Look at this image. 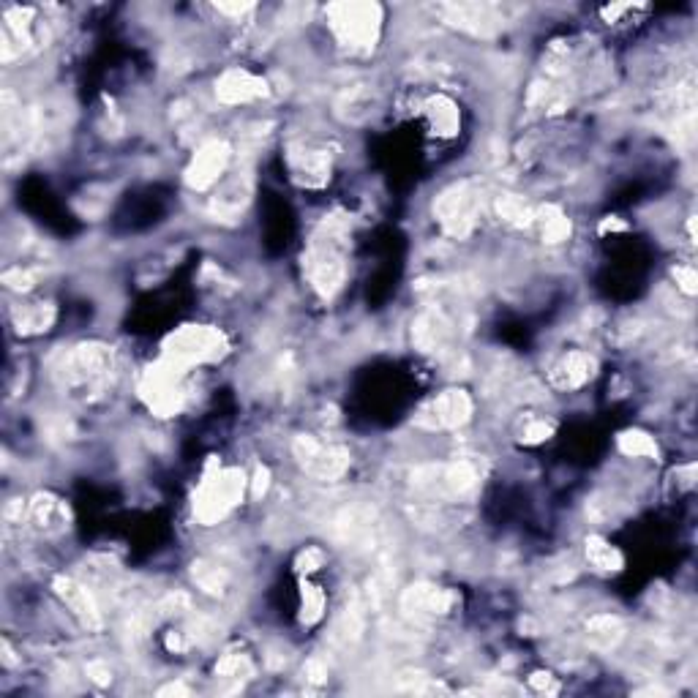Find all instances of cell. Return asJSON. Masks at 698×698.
<instances>
[{"label": "cell", "instance_id": "cell-1", "mask_svg": "<svg viewBox=\"0 0 698 698\" xmlns=\"http://www.w3.org/2000/svg\"><path fill=\"white\" fill-rule=\"evenodd\" d=\"M115 374V352L101 341H82L63 352V358L55 366V377L69 393L82 396H101L110 388Z\"/></svg>", "mask_w": 698, "mask_h": 698}, {"label": "cell", "instance_id": "cell-2", "mask_svg": "<svg viewBox=\"0 0 698 698\" xmlns=\"http://www.w3.org/2000/svg\"><path fill=\"white\" fill-rule=\"evenodd\" d=\"M246 491H249V475L243 469L221 467L213 461L191 497L194 519L200 521L202 527H216L238 508Z\"/></svg>", "mask_w": 698, "mask_h": 698}, {"label": "cell", "instance_id": "cell-3", "mask_svg": "<svg viewBox=\"0 0 698 698\" xmlns=\"http://www.w3.org/2000/svg\"><path fill=\"white\" fill-rule=\"evenodd\" d=\"M306 279L311 290L322 298H333L347 281V246H344V224L336 219L325 221L320 232L311 238L306 251Z\"/></svg>", "mask_w": 698, "mask_h": 698}, {"label": "cell", "instance_id": "cell-4", "mask_svg": "<svg viewBox=\"0 0 698 698\" xmlns=\"http://www.w3.org/2000/svg\"><path fill=\"white\" fill-rule=\"evenodd\" d=\"M325 17L330 33L349 52L366 55L382 36V9L377 3H330Z\"/></svg>", "mask_w": 698, "mask_h": 698}, {"label": "cell", "instance_id": "cell-5", "mask_svg": "<svg viewBox=\"0 0 698 698\" xmlns=\"http://www.w3.org/2000/svg\"><path fill=\"white\" fill-rule=\"evenodd\" d=\"M230 352V341L224 336V330L216 325H180L164 339L161 355L175 360L183 369H197L205 363H216Z\"/></svg>", "mask_w": 698, "mask_h": 698}, {"label": "cell", "instance_id": "cell-6", "mask_svg": "<svg viewBox=\"0 0 698 698\" xmlns=\"http://www.w3.org/2000/svg\"><path fill=\"white\" fill-rule=\"evenodd\" d=\"M186 374H189V369H183L164 355L142 371L137 393L156 418H172L183 409V404H186V388H183Z\"/></svg>", "mask_w": 698, "mask_h": 698}, {"label": "cell", "instance_id": "cell-7", "mask_svg": "<svg viewBox=\"0 0 698 698\" xmlns=\"http://www.w3.org/2000/svg\"><path fill=\"white\" fill-rule=\"evenodd\" d=\"M480 472L469 461H445V464H426L412 472V486L431 499H459L475 491Z\"/></svg>", "mask_w": 698, "mask_h": 698}, {"label": "cell", "instance_id": "cell-8", "mask_svg": "<svg viewBox=\"0 0 698 698\" xmlns=\"http://www.w3.org/2000/svg\"><path fill=\"white\" fill-rule=\"evenodd\" d=\"M434 216H437L442 232L453 240H467L478 230L480 219V194L469 183H453L445 191H439L434 200Z\"/></svg>", "mask_w": 698, "mask_h": 698}, {"label": "cell", "instance_id": "cell-9", "mask_svg": "<svg viewBox=\"0 0 698 698\" xmlns=\"http://www.w3.org/2000/svg\"><path fill=\"white\" fill-rule=\"evenodd\" d=\"M292 456L309 478L320 480V483H336L347 475L349 464H352L347 448L322 442L311 434H298L292 439Z\"/></svg>", "mask_w": 698, "mask_h": 698}, {"label": "cell", "instance_id": "cell-10", "mask_svg": "<svg viewBox=\"0 0 698 698\" xmlns=\"http://www.w3.org/2000/svg\"><path fill=\"white\" fill-rule=\"evenodd\" d=\"M232 159V148L227 140H208L202 142L197 153L191 156L189 167L183 172V180L191 191H208L216 186L219 178L227 172Z\"/></svg>", "mask_w": 698, "mask_h": 698}, {"label": "cell", "instance_id": "cell-11", "mask_svg": "<svg viewBox=\"0 0 698 698\" xmlns=\"http://www.w3.org/2000/svg\"><path fill=\"white\" fill-rule=\"evenodd\" d=\"M472 399H469L467 390L461 388H448L437 393L434 399L426 404V409L420 412V423L431 431H448V429H461L464 423H469L472 418Z\"/></svg>", "mask_w": 698, "mask_h": 698}, {"label": "cell", "instance_id": "cell-12", "mask_svg": "<svg viewBox=\"0 0 698 698\" xmlns=\"http://www.w3.org/2000/svg\"><path fill=\"white\" fill-rule=\"evenodd\" d=\"M52 589L58 600L66 606L71 617L80 622L85 630H101L104 628V614H101V606L96 595L90 592L88 584H82L80 579L74 576H58L52 581Z\"/></svg>", "mask_w": 698, "mask_h": 698}, {"label": "cell", "instance_id": "cell-13", "mask_svg": "<svg viewBox=\"0 0 698 698\" xmlns=\"http://www.w3.org/2000/svg\"><path fill=\"white\" fill-rule=\"evenodd\" d=\"M265 96H268V80H262L240 66L221 71L219 80H216V99L224 107H246V104H254Z\"/></svg>", "mask_w": 698, "mask_h": 698}, {"label": "cell", "instance_id": "cell-14", "mask_svg": "<svg viewBox=\"0 0 698 698\" xmlns=\"http://www.w3.org/2000/svg\"><path fill=\"white\" fill-rule=\"evenodd\" d=\"M25 521L30 524L33 532H39L44 538L52 535H63L69 529V505L60 497L50 494V491H39L28 499V510H25Z\"/></svg>", "mask_w": 698, "mask_h": 698}, {"label": "cell", "instance_id": "cell-15", "mask_svg": "<svg viewBox=\"0 0 698 698\" xmlns=\"http://www.w3.org/2000/svg\"><path fill=\"white\" fill-rule=\"evenodd\" d=\"M598 371V358L587 349H570L551 366V385L557 390H579Z\"/></svg>", "mask_w": 698, "mask_h": 698}, {"label": "cell", "instance_id": "cell-16", "mask_svg": "<svg viewBox=\"0 0 698 698\" xmlns=\"http://www.w3.org/2000/svg\"><path fill=\"white\" fill-rule=\"evenodd\" d=\"M290 172L306 189H320L330 180V156L328 150L309 148V145H292L290 148Z\"/></svg>", "mask_w": 698, "mask_h": 698}, {"label": "cell", "instance_id": "cell-17", "mask_svg": "<svg viewBox=\"0 0 698 698\" xmlns=\"http://www.w3.org/2000/svg\"><path fill=\"white\" fill-rule=\"evenodd\" d=\"M456 603H459L456 592L434 587V584H415V587H409L407 592H404V598H401L404 611L415 614V617H445V614L453 611Z\"/></svg>", "mask_w": 698, "mask_h": 698}, {"label": "cell", "instance_id": "cell-18", "mask_svg": "<svg viewBox=\"0 0 698 698\" xmlns=\"http://www.w3.org/2000/svg\"><path fill=\"white\" fill-rule=\"evenodd\" d=\"M423 115H426V123H429L431 134H437L442 140H450L456 137L461 129V112L459 104L448 96H431L426 104H423Z\"/></svg>", "mask_w": 698, "mask_h": 698}, {"label": "cell", "instance_id": "cell-19", "mask_svg": "<svg viewBox=\"0 0 698 698\" xmlns=\"http://www.w3.org/2000/svg\"><path fill=\"white\" fill-rule=\"evenodd\" d=\"M58 317V311L52 303H22L17 309L11 311V322H14V330L20 336H39L44 330L52 328V322Z\"/></svg>", "mask_w": 698, "mask_h": 698}, {"label": "cell", "instance_id": "cell-20", "mask_svg": "<svg viewBox=\"0 0 698 698\" xmlns=\"http://www.w3.org/2000/svg\"><path fill=\"white\" fill-rule=\"evenodd\" d=\"M191 581L197 584V589H202L205 595H213V598H221L227 589H230V573L224 565H219L216 559H197L191 562Z\"/></svg>", "mask_w": 698, "mask_h": 698}, {"label": "cell", "instance_id": "cell-21", "mask_svg": "<svg viewBox=\"0 0 698 698\" xmlns=\"http://www.w3.org/2000/svg\"><path fill=\"white\" fill-rule=\"evenodd\" d=\"M622 636H625V625L614 614H595L587 622L589 647L600 649V652H609V649L617 647Z\"/></svg>", "mask_w": 698, "mask_h": 698}, {"label": "cell", "instance_id": "cell-22", "mask_svg": "<svg viewBox=\"0 0 698 698\" xmlns=\"http://www.w3.org/2000/svg\"><path fill=\"white\" fill-rule=\"evenodd\" d=\"M584 554H587V562L600 573H617V570L625 568V557L617 546H611L609 540L600 538V535H589L584 540Z\"/></svg>", "mask_w": 698, "mask_h": 698}, {"label": "cell", "instance_id": "cell-23", "mask_svg": "<svg viewBox=\"0 0 698 698\" xmlns=\"http://www.w3.org/2000/svg\"><path fill=\"white\" fill-rule=\"evenodd\" d=\"M448 336V322L439 314H420L412 325V341L420 352H437Z\"/></svg>", "mask_w": 698, "mask_h": 698}, {"label": "cell", "instance_id": "cell-24", "mask_svg": "<svg viewBox=\"0 0 698 698\" xmlns=\"http://www.w3.org/2000/svg\"><path fill=\"white\" fill-rule=\"evenodd\" d=\"M535 224L540 227V235L546 243H562L570 238V219L557 208V205H546V208L535 210Z\"/></svg>", "mask_w": 698, "mask_h": 698}, {"label": "cell", "instance_id": "cell-25", "mask_svg": "<svg viewBox=\"0 0 698 698\" xmlns=\"http://www.w3.org/2000/svg\"><path fill=\"white\" fill-rule=\"evenodd\" d=\"M494 210L497 216L510 227H529L535 224V210L529 208L527 202L521 200L519 194H499L497 202H494Z\"/></svg>", "mask_w": 698, "mask_h": 698}, {"label": "cell", "instance_id": "cell-26", "mask_svg": "<svg viewBox=\"0 0 698 698\" xmlns=\"http://www.w3.org/2000/svg\"><path fill=\"white\" fill-rule=\"evenodd\" d=\"M617 448L628 456V459H655L658 456V442L652 439V434L641 429L622 431L617 437Z\"/></svg>", "mask_w": 698, "mask_h": 698}, {"label": "cell", "instance_id": "cell-27", "mask_svg": "<svg viewBox=\"0 0 698 698\" xmlns=\"http://www.w3.org/2000/svg\"><path fill=\"white\" fill-rule=\"evenodd\" d=\"M325 609H328L325 589L311 584V581H303V587H300V622L303 625H317L325 617Z\"/></svg>", "mask_w": 698, "mask_h": 698}, {"label": "cell", "instance_id": "cell-28", "mask_svg": "<svg viewBox=\"0 0 698 698\" xmlns=\"http://www.w3.org/2000/svg\"><path fill=\"white\" fill-rule=\"evenodd\" d=\"M216 677L224 679H249L254 677V660L246 652H227L216 663Z\"/></svg>", "mask_w": 698, "mask_h": 698}, {"label": "cell", "instance_id": "cell-29", "mask_svg": "<svg viewBox=\"0 0 698 698\" xmlns=\"http://www.w3.org/2000/svg\"><path fill=\"white\" fill-rule=\"evenodd\" d=\"M36 279H39V276H36V270L22 268V265H17V268H11L3 273V284L14 292H30L33 287H36Z\"/></svg>", "mask_w": 698, "mask_h": 698}, {"label": "cell", "instance_id": "cell-30", "mask_svg": "<svg viewBox=\"0 0 698 698\" xmlns=\"http://www.w3.org/2000/svg\"><path fill=\"white\" fill-rule=\"evenodd\" d=\"M554 434V426H551L546 418H529L527 423H524V429H521V442H527V445H540V442H546V439Z\"/></svg>", "mask_w": 698, "mask_h": 698}, {"label": "cell", "instance_id": "cell-31", "mask_svg": "<svg viewBox=\"0 0 698 698\" xmlns=\"http://www.w3.org/2000/svg\"><path fill=\"white\" fill-rule=\"evenodd\" d=\"M674 281H677V287L685 292V295H696L698 276L693 265H677V268H674Z\"/></svg>", "mask_w": 698, "mask_h": 698}, {"label": "cell", "instance_id": "cell-32", "mask_svg": "<svg viewBox=\"0 0 698 698\" xmlns=\"http://www.w3.org/2000/svg\"><path fill=\"white\" fill-rule=\"evenodd\" d=\"M322 565H325V554H322L320 549H306V551H300V557H298V562H295V568L300 570V573H314V570H320Z\"/></svg>", "mask_w": 698, "mask_h": 698}, {"label": "cell", "instance_id": "cell-33", "mask_svg": "<svg viewBox=\"0 0 698 698\" xmlns=\"http://www.w3.org/2000/svg\"><path fill=\"white\" fill-rule=\"evenodd\" d=\"M85 674H88L90 682H96V685H110L112 682L110 666H107V663H101V660L88 663V666H85Z\"/></svg>", "mask_w": 698, "mask_h": 698}, {"label": "cell", "instance_id": "cell-34", "mask_svg": "<svg viewBox=\"0 0 698 698\" xmlns=\"http://www.w3.org/2000/svg\"><path fill=\"white\" fill-rule=\"evenodd\" d=\"M270 486V472L268 467H257L254 469V475L249 478V489H251V497L260 499L265 491H268Z\"/></svg>", "mask_w": 698, "mask_h": 698}, {"label": "cell", "instance_id": "cell-35", "mask_svg": "<svg viewBox=\"0 0 698 698\" xmlns=\"http://www.w3.org/2000/svg\"><path fill=\"white\" fill-rule=\"evenodd\" d=\"M303 674H306V679H309V682L320 685V682H325V679H328V666H325L320 658H311L309 663L303 666Z\"/></svg>", "mask_w": 698, "mask_h": 698}, {"label": "cell", "instance_id": "cell-36", "mask_svg": "<svg viewBox=\"0 0 698 698\" xmlns=\"http://www.w3.org/2000/svg\"><path fill=\"white\" fill-rule=\"evenodd\" d=\"M529 685L535 690H543V693H554V690H557V682H554V677H551L549 671L532 674V677H529Z\"/></svg>", "mask_w": 698, "mask_h": 698}]
</instances>
